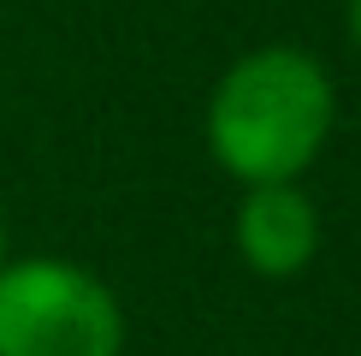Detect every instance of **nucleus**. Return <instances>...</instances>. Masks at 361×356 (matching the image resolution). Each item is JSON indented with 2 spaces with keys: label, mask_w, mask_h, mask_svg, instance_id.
Listing matches in <instances>:
<instances>
[{
  "label": "nucleus",
  "mask_w": 361,
  "mask_h": 356,
  "mask_svg": "<svg viewBox=\"0 0 361 356\" xmlns=\"http://www.w3.org/2000/svg\"><path fill=\"white\" fill-rule=\"evenodd\" d=\"M338 125V83L308 48L267 42L219 71L202 113L207 155L237 184H296Z\"/></svg>",
  "instance_id": "nucleus-1"
},
{
  "label": "nucleus",
  "mask_w": 361,
  "mask_h": 356,
  "mask_svg": "<svg viewBox=\"0 0 361 356\" xmlns=\"http://www.w3.org/2000/svg\"><path fill=\"white\" fill-rule=\"evenodd\" d=\"M0 356H125V309L78 261L24 256L0 267Z\"/></svg>",
  "instance_id": "nucleus-2"
},
{
  "label": "nucleus",
  "mask_w": 361,
  "mask_h": 356,
  "mask_svg": "<svg viewBox=\"0 0 361 356\" xmlns=\"http://www.w3.org/2000/svg\"><path fill=\"white\" fill-rule=\"evenodd\" d=\"M237 256L261 279H296L320 256V214L302 184H249L231 220Z\"/></svg>",
  "instance_id": "nucleus-3"
},
{
  "label": "nucleus",
  "mask_w": 361,
  "mask_h": 356,
  "mask_svg": "<svg viewBox=\"0 0 361 356\" xmlns=\"http://www.w3.org/2000/svg\"><path fill=\"white\" fill-rule=\"evenodd\" d=\"M343 24H350V42H355V54H361V0L343 6Z\"/></svg>",
  "instance_id": "nucleus-4"
},
{
  "label": "nucleus",
  "mask_w": 361,
  "mask_h": 356,
  "mask_svg": "<svg viewBox=\"0 0 361 356\" xmlns=\"http://www.w3.org/2000/svg\"><path fill=\"white\" fill-rule=\"evenodd\" d=\"M0 267H6V226H0Z\"/></svg>",
  "instance_id": "nucleus-5"
}]
</instances>
